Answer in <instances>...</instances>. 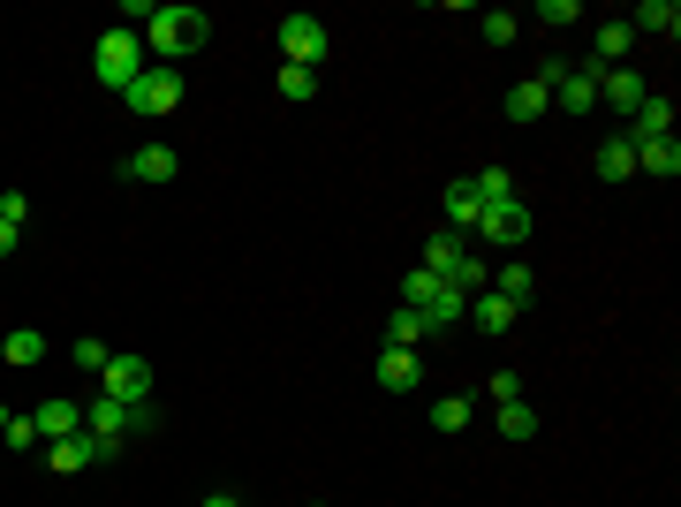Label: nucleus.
Masks as SVG:
<instances>
[{"label": "nucleus", "instance_id": "2f4dec72", "mask_svg": "<svg viewBox=\"0 0 681 507\" xmlns=\"http://www.w3.org/2000/svg\"><path fill=\"white\" fill-rule=\"evenodd\" d=\"M515 31H522V16H508V8H485V45H508Z\"/></svg>", "mask_w": 681, "mask_h": 507}, {"label": "nucleus", "instance_id": "c9c22d12", "mask_svg": "<svg viewBox=\"0 0 681 507\" xmlns=\"http://www.w3.org/2000/svg\"><path fill=\"white\" fill-rule=\"evenodd\" d=\"M16 243H23V227H8V220H0V257H16Z\"/></svg>", "mask_w": 681, "mask_h": 507}, {"label": "nucleus", "instance_id": "a878e982", "mask_svg": "<svg viewBox=\"0 0 681 507\" xmlns=\"http://www.w3.org/2000/svg\"><path fill=\"white\" fill-rule=\"evenodd\" d=\"M447 288H463V296H477V288H492V265H485L477 251H463V265L447 273Z\"/></svg>", "mask_w": 681, "mask_h": 507}, {"label": "nucleus", "instance_id": "4c0bfd02", "mask_svg": "<svg viewBox=\"0 0 681 507\" xmlns=\"http://www.w3.org/2000/svg\"><path fill=\"white\" fill-rule=\"evenodd\" d=\"M0 432H8V402H0Z\"/></svg>", "mask_w": 681, "mask_h": 507}, {"label": "nucleus", "instance_id": "6ab92c4d", "mask_svg": "<svg viewBox=\"0 0 681 507\" xmlns=\"http://www.w3.org/2000/svg\"><path fill=\"white\" fill-rule=\"evenodd\" d=\"M463 251H469V235H455V227H439V235L425 243V273H439V281H447V273L463 265Z\"/></svg>", "mask_w": 681, "mask_h": 507}, {"label": "nucleus", "instance_id": "f8f14e48", "mask_svg": "<svg viewBox=\"0 0 681 507\" xmlns=\"http://www.w3.org/2000/svg\"><path fill=\"white\" fill-rule=\"evenodd\" d=\"M469 318H477L485 334H515V326H522V303L492 296V288H477V296H469Z\"/></svg>", "mask_w": 681, "mask_h": 507}, {"label": "nucleus", "instance_id": "2eb2a0df", "mask_svg": "<svg viewBox=\"0 0 681 507\" xmlns=\"http://www.w3.org/2000/svg\"><path fill=\"white\" fill-rule=\"evenodd\" d=\"M439 205H447V227H455V235H469V227L485 220V197L469 190V174H463V182H447V197H439Z\"/></svg>", "mask_w": 681, "mask_h": 507}, {"label": "nucleus", "instance_id": "9b49d317", "mask_svg": "<svg viewBox=\"0 0 681 507\" xmlns=\"http://www.w3.org/2000/svg\"><path fill=\"white\" fill-rule=\"evenodd\" d=\"M174 144H144V152H129L122 160V182H174Z\"/></svg>", "mask_w": 681, "mask_h": 507}, {"label": "nucleus", "instance_id": "dca6fc26", "mask_svg": "<svg viewBox=\"0 0 681 507\" xmlns=\"http://www.w3.org/2000/svg\"><path fill=\"white\" fill-rule=\"evenodd\" d=\"M637 174H651V182H674V174H681V144H674V136H651V144H637Z\"/></svg>", "mask_w": 681, "mask_h": 507}, {"label": "nucleus", "instance_id": "20e7f679", "mask_svg": "<svg viewBox=\"0 0 681 507\" xmlns=\"http://www.w3.org/2000/svg\"><path fill=\"white\" fill-rule=\"evenodd\" d=\"M122 107H129V114H144V122H167L174 107H182V69H160V61H152V69L122 91Z\"/></svg>", "mask_w": 681, "mask_h": 507}, {"label": "nucleus", "instance_id": "ddd939ff", "mask_svg": "<svg viewBox=\"0 0 681 507\" xmlns=\"http://www.w3.org/2000/svg\"><path fill=\"white\" fill-rule=\"evenodd\" d=\"M31 417H39V439H77V432H84V409H77L69 394H53V402H39Z\"/></svg>", "mask_w": 681, "mask_h": 507}, {"label": "nucleus", "instance_id": "412c9836", "mask_svg": "<svg viewBox=\"0 0 681 507\" xmlns=\"http://www.w3.org/2000/svg\"><path fill=\"white\" fill-rule=\"evenodd\" d=\"M546 107H553V91L538 84V77H522V84L508 91V122H538V114H546Z\"/></svg>", "mask_w": 681, "mask_h": 507}, {"label": "nucleus", "instance_id": "9d476101", "mask_svg": "<svg viewBox=\"0 0 681 507\" xmlns=\"http://www.w3.org/2000/svg\"><path fill=\"white\" fill-rule=\"evenodd\" d=\"M621 136H629V144H651V136H674V99H667V91H651V99H643L637 114L621 122Z\"/></svg>", "mask_w": 681, "mask_h": 507}, {"label": "nucleus", "instance_id": "f257e3e1", "mask_svg": "<svg viewBox=\"0 0 681 507\" xmlns=\"http://www.w3.org/2000/svg\"><path fill=\"white\" fill-rule=\"evenodd\" d=\"M136 39H144V53H152L160 69H174L182 53H197V45L213 39V23H205V8H152V23H144Z\"/></svg>", "mask_w": 681, "mask_h": 507}, {"label": "nucleus", "instance_id": "aec40b11", "mask_svg": "<svg viewBox=\"0 0 681 507\" xmlns=\"http://www.w3.org/2000/svg\"><path fill=\"white\" fill-rule=\"evenodd\" d=\"M629 31H651V39H674V31H681V8H674V0H643L637 16H629Z\"/></svg>", "mask_w": 681, "mask_h": 507}, {"label": "nucleus", "instance_id": "7ed1b4c3", "mask_svg": "<svg viewBox=\"0 0 681 507\" xmlns=\"http://www.w3.org/2000/svg\"><path fill=\"white\" fill-rule=\"evenodd\" d=\"M402 303H409V311H425L431 334H447V326H463V318H469V296H463V288H447L439 273H425V265L402 281Z\"/></svg>", "mask_w": 681, "mask_h": 507}, {"label": "nucleus", "instance_id": "4be33fe9", "mask_svg": "<svg viewBox=\"0 0 681 507\" xmlns=\"http://www.w3.org/2000/svg\"><path fill=\"white\" fill-rule=\"evenodd\" d=\"M0 356H8L16 372H31V364H45V334H39V326H16V334L0 341Z\"/></svg>", "mask_w": 681, "mask_h": 507}, {"label": "nucleus", "instance_id": "c756f323", "mask_svg": "<svg viewBox=\"0 0 681 507\" xmlns=\"http://www.w3.org/2000/svg\"><path fill=\"white\" fill-rule=\"evenodd\" d=\"M106 356H114V348H106L99 334H84L77 348H69V364H77V372H106Z\"/></svg>", "mask_w": 681, "mask_h": 507}, {"label": "nucleus", "instance_id": "39448f33", "mask_svg": "<svg viewBox=\"0 0 681 507\" xmlns=\"http://www.w3.org/2000/svg\"><path fill=\"white\" fill-rule=\"evenodd\" d=\"M326 53H334V31L318 16H281V61L288 69H318Z\"/></svg>", "mask_w": 681, "mask_h": 507}, {"label": "nucleus", "instance_id": "72a5a7b5", "mask_svg": "<svg viewBox=\"0 0 681 507\" xmlns=\"http://www.w3.org/2000/svg\"><path fill=\"white\" fill-rule=\"evenodd\" d=\"M538 23H583V8H576V0H546V8H538Z\"/></svg>", "mask_w": 681, "mask_h": 507}, {"label": "nucleus", "instance_id": "423d86ee", "mask_svg": "<svg viewBox=\"0 0 681 507\" xmlns=\"http://www.w3.org/2000/svg\"><path fill=\"white\" fill-rule=\"evenodd\" d=\"M122 447H106V439H91V432H77V439H45V469L53 477H77V469L91 463H114Z\"/></svg>", "mask_w": 681, "mask_h": 507}, {"label": "nucleus", "instance_id": "6e6552de", "mask_svg": "<svg viewBox=\"0 0 681 507\" xmlns=\"http://www.w3.org/2000/svg\"><path fill=\"white\" fill-rule=\"evenodd\" d=\"M99 394L136 409V402L152 394V364H144V356H106V372H99Z\"/></svg>", "mask_w": 681, "mask_h": 507}, {"label": "nucleus", "instance_id": "f3484780", "mask_svg": "<svg viewBox=\"0 0 681 507\" xmlns=\"http://www.w3.org/2000/svg\"><path fill=\"white\" fill-rule=\"evenodd\" d=\"M417 379H425L417 348H379V386H394V394H409Z\"/></svg>", "mask_w": 681, "mask_h": 507}, {"label": "nucleus", "instance_id": "7c9ffc66", "mask_svg": "<svg viewBox=\"0 0 681 507\" xmlns=\"http://www.w3.org/2000/svg\"><path fill=\"white\" fill-rule=\"evenodd\" d=\"M0 447H16V455H23V447H45V439H39V417H8Z\"/></svg>", "mask_w": 681, "mask_h": 507}, {"label": "nucleus", "instance_id": "f03ea898", "mask_svg": "<svg viewBox=\"0 0 681 507\" xmlns=\"http://www.w3.org/2000/svg\"><path fill=\"white\" fill-rule=\"evenodd\" d=\"M144 69H152V53H144V39H136V31H122V23L91 45V77H99L106 91H129Z\"/></svg>", "mask_w": 681, "mask_h": 507}, {"label": "nucleus", "instance_id": "b1692460", "mask_svg": "<svg viewBox=\"0 0 681 507\" xmlns=\"http://www.w3.org/2000/svg\"><path fill=\"white\" fill-rule=\"evenodd\" d=\"M425 334H431V326H425V311H409V303H402V311L386 318V348H417Z\"/></svg>", "mask_w": 681, "mask_h": 507}, {"label": "nucleus", "instance_id": "a211bd4d", "mask_svg": "<svg viewBox=\"0 0 681 507\" xmlns=\"http://www.w3.org/2000/svg\"><path fill=\"white\" fill-rule=\"evenodd\" d=\"M629 174H637V144L613 129V136L598 144V182H629Z\"/></svg>", "mask_w": 681, "mask_h": 507}, {"label": "nucleus", "instance_id": "4468645a", "mask_svg": "<svg viewBox=\"0 0 681 507\" xmlns=\"http://www.w3.org/2000/svg\"><path fill=\"white\" fill-rule=\"evenodd\" d=\"M553 107L560 114H591L598 107V69H568V77L553 84Z\"/></svg>", "mask_w": 681, "mask_h": 507}, {"label": "nucleus", "instance_id": "0eeeda50", "mask_svg": "<svg viewBox=\"0 0 681 507\" xmlns=\"http://www.w3.org/2000/svg\"><path fill=\"white\" fill-rule=\"evenodd\" d=\"M469 235H485L492 251H522V243H530V205H522V197H515V205H485V220H477Z\"/></svg>", "mask_w": 681, "mask_h": 507}, {"label": "nucleus", "instance_id": "c85d7f7f", "mask_svg": "<svg viewBox=\"0 0 681 507\" xmlns=\"http://www.w3.org/2000/svg\"><path fill=\"white\" fill-rule=\"evenodd\" d=\"M273 91H281V99H318V69H288V61H281V77H273Z\"/></svg>", "mask_w": 681, "mask_h": 507}, {"label": "nucleus", "instance_id": "473e14b6", "mask_svg": "<svg viewBox=\"0 0 681 507\" xmlns=\"http://www.w3.org/2000/svg\"><path fill=\"white\" fill-rule=\"evenodd\" d=\"M485 394H492V402H522V372H492Z\"/></svg>", "mask_w": 681, "mask_h": 507}, {"label": "nucleus", "instance_id": "393cba45", "mask_svg": "<svg viewBox=\"0 0 681 507\" xmlns=\"http://www.w3.org/2000/svg\"><path fill=\"white\" fill-rule=\"evenodd\" d=\"M469 190H477L485 205H515V174H508V168H485V174H469Z\"/></svg>", "mask_w": 681, "mask_h": 507}, {"label": "nucleus", "instance_id": "5701e85b", "mask_svg": "<svg viewBox=\"0 0 681 507\" xmlns=\"http://www.w3.org/2000/svg\"><path fill=\"white\" fill-rule=\"evenodd\" d=\"M492 296L530 303V296H538V273H530V265H492Z\"/></svg>", "mask_w": 681, "mask_h": 507}, {"label": "nucleus", "instance_id": "cd10ccee", "mask_svg": "<svg viewBox=\"0 0 681 507\" xmlns=\"http://www.w3.org/2000/svg\"><path fill=\"white\" fill-rule=\"evenodd\" d=\"M500 439H538V409L530 402H500Z\"/></svg>", "mask_w": 681, "mask_h": 507}, {"label": "nucleus", "instance_id": "e433bc0d", "mask_svg": "<svg viewBox=\"0 0 681 507\" xmlns=\"http://www.w3.org/2000/svg\"><path fill=\"white\" fill-rule=\"evenodd\" d=\"M205 507H243V500H235V493H213V500H205Z\"/></svg>", "mask_w": 681, "mask_h": 507}, {"label": "nucleus", "instance_id": "bb28decb", "mask_svg": "<svg viewBox=\"0 0 681 507\" xmlns=\"http://www.w3.org/2000/svg\"><path fill=\"white\" fill-rule=\"evenodd\" d=\"M469 417H477V409H469L463 394H447V402H431V432H447V439H455V432H469Z\"/></svg>", "mask_w": 681, "mask_h": 507}, {"label": "nucleus", "instance_id": "f704fd0d", "mask_svg": "<svg viewBox=\"0 0 681 507\" xmlns=\"http://www.w3.org/2000/svg\"><path fill=\"white\" fill-rule=\"evenodd\" d=\"M0 220H8V227H23V220H31V197H23V190H8V197H0Z\"/></svg>", "mask_w": 681, "mask_h": 507}, {"label": "nucleus", "instance_id": "1a4fd4ad", "mask_svg": "<svg viewBox=\"0 0 681 507\" xmlns=\"http://www.w3.org/2000/svg\"><path fill=\"white\" fill-rule=\"evenodd\" d=\"M598 99L621 107V122H629L643 99H651V77H643V69H598Z\"/></svg>", "mask_w": 681, "mask_h": 507}]
</instances>
